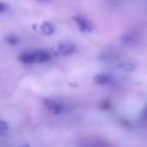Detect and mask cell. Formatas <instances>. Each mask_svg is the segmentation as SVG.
Here are the masks:
<instances>
[{
  "label": "cell",
  "instance_id": "7a4b0ae2",
  "mask_svg": "<svg viewBox=\"0 0 147 147\" xmlns=\"http://www.w3.org/2000/svg\"><path fill=\"white\" fill-rule=\"evenodd\" d=\"M74 21L77 23L78 28L84 32V33H90L93 30V25L90 23V22L82 16H74Z\"/></svg>",
  "mask_w": 147,
  "mask_h": 147
},
{
  "label": "cell",
  "instance_id": "277c9868",
  "mask_svg": "<svg viewBox=\"0 0 147 147\" xmlns=\"http://www.w3.org/2000/svg\"><path fill=\"white\" fill-rule=\"evenodd\" d=\"M94 83L98 85H109L114 84L115 78L109 74H97L94 77Z\"/></svg>",
  "mask_w": 147,
  "mask_h": 147
},
{
  "label": "cell",
  "instance_id": "8992f818",
  "mask_svg": "<svg viewBox=\"0 0 147 147\" xmlns=\"http://www.w3.org/2000/svg\"><path fill=\"white\" fill-rule=\"evenodd\" d=\"M121 40L123 45L127 46V47H132V46H134L135 44H137L138 38L133 34H126L121 36Z\"/></svg>",
  "mask_w": 147,
  "mask_h": 147
},
{
  "label": "cell",
  "instance_id": "52a82bcc",
  "mask_svg": "<svg viewBox=\"0 0 147 147\" xmlns=\"http://www.w3.org/2000/svg\"><path fill=\"white\" fill-rule=\"evenodd\" d=\"M116 70L121 72H131L134 71L135 65L131 62H121L116 65Z\"/></svg>",
  "mask_w": 147,
  "mask_h": 147
},
{
  "label": "cell",
  "instance_id": "ba28073f",
  "mask_svg": "<svg viewBox=\"0 0 147 147\" xmlns=\"http://www.w3.org/2000/svg\"><path fill=\"white\" fill-rule=\"evenodd\" d=\"M36 54H37V62L38 63H45V62L49 61L51 59L50 53L46 50H37Z\"/></svg>",
  "mask_w": 147,
  "mask_h": 147
},
{
  "label": "cell",
  "instance_id": "7c38bea8",
  "mask_svg": "<svg viewBox=\"0 0 147 147\" xmlns=\"http://www.w3.org/2000/svg\"><path fill=\"white\" fill-rule=\"evenodd\" d=\"M7 42L11 44V45H15L16 42H17V40L15 36H9L7 38Z\"/></svg>",
  "mask_w": 147,
  "mask_h": 147
},
{
  "label": "cell",
  "instance_id": "6da1fadb",
  "mask_svg": "<svg viewBox=\"0 0 147 147\" xmlns=\"http://www.w3.org/2000/svg\"><path fill=\"white\" fill-rule=\"evenodd\" d=\"M43 104L47 109H48L53 114H56V115H59L64 112L65 110V106L62 103L58 102L51 98H45L43 100Z\"/></svg>",
  "mask_w": 147,
  "mask_h": 147
},
{
  "label": "cell",
  "instance_id": "30bf717a",
  "mask_svg": "<svg viewBox=\"0 0 147 147\" xmlns=\"http://www.w3.org/2000/svg\"><path fill=\"white\" fill-rule=\"evenodd\" d=\"M9 124L6 121L4 120H1V122H0V134H1V136L2 137H4V136H7L8 134H9Z\"/></svg>",
  "mask_w": 147,
  "mask_h": 147
},
{
  "label": "cell",
  "instance_id": "5b68a950",
  "mask_svg": "<svg viewBox=\"0 0 147 147\" xmlns=\"http://www.w3.org/2000/svg\"><path fill=\"white\" fill-rule=\"evenodd\" d=\"M19 60L23 64H33L37 62L36 51L34 52H24L19 56Z\"/></svg>",
  "mask_w": 147,
  "mask_h": 147
},
{
  "label": "cell",
  "instance_id": "8fae6325",
  "mask_svg": "<svg viewBox=\"0 0 147 147\" xmlns=\"http://www.w3.org/2000/svg\"><path fill=\"white\" fill-rule=\"evenodd\" d=\"M8 9H9L8 5L2 2V3H0V12H1L2 14H4L5 12H7V11H8Z\"/></svg>",
  "mask_w": 147,
  "mask_h": 147
},
{
  "label": "cell",
  "instance_id": "3957f363",
  "mask_svg": "<svg viewBox=\"0 0 147 147\" xmlns=\"http://www.w3.org/2000/svg\"><path fill=\"white\" fill-rule=\"evenodd\" d=\"M58 52L63 56H68L75 53L76 47L71 42H62L58 45Z\"/></svg>",
  "mask_w": 147,
  "mask_h": 147
},
{
  "label": "cell",
  "instance_id": "9c48e42d",
  "mask_svg": "<svg viewBox=\"0 0 147 147\" xmlns=\"http://www.w3.org/2000/svg\"><path fill=\"white\" fill-rule=\"evenodd\" d=\"M40 30L46 35H52L54 33L55 28H54V26L51 22H44L40 25Z\"/></svg>",
  "mask_w": 147,
  "mask_h": 147
},
{
  "label": "cell",
  "instance_id": "5bb4252c",
  "mask_svg": "<svg viewBox=\"0 0 147 147\" xmlns=\"http://www.w3.org/2000/svg\"><path fill=\"white\" fill-rule=\"evenodd\" d=\"M38 1H40V2H47V0H38Z\"/></svg>",
  "mask_w": 147,
  "mask_h": 147
},
{
  "label": "cell",
  "instance_id": "4fadbf2b",
  "mask_svg": "<svg viewBox=\"0 0 147 147\" xmlns=\"http://www.w3.org/2000/svg\"><path fill=\"white\" fill-rule=\"evenodd\" d=\"M21 147H29V146H28V145H24V146H22Z\"/></svg>",
  "mask_w": 147,
  "mask_h": 147
}]
</instances>
